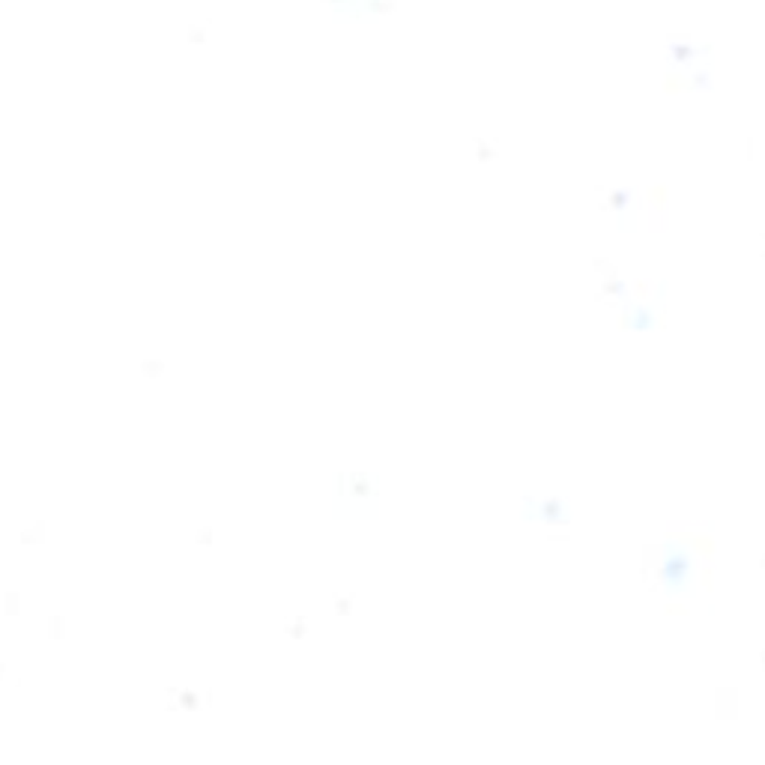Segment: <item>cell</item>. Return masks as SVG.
Returning <instances> with one entry per match:
<instances>
[{"instance_id":"cell-1","label":"cell","mask_w":765,"mask_h":765,"mask_svg":"<svg viewBox=\"0 0 765 765\" xmlns=\"http://www.w3.org/2000/svg\"><path fill=\"white\" fill-rule=\"evenodd\" d=\"M688 568H691L688 556L673 554V556L667 559V565H664V580L669 583V586H679V583L688 578Z\"/></svg>"}]
</instances>
